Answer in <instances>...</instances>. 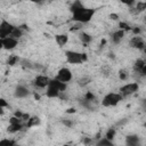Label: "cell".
I'll return each instance as SVG.
<instances>
[{"instance_id":"obj_1","label":"cell","mask_w":146,"mask_h":146,"mask_svg":"<svg viewBox=\"0 0 146 146\" xmlns=\"http://www.w3.org/2000/svg\"><path fill=\"white\" fill-rule=\"evenodd\" d=\"M70 10L72 11V19L82 25L89 23L96 13V9L86 7L81 1H74Z\"/></svg>"},{"instance_id":"obj_2","label":"cell","mask_w":146,"mask_h":146,"mask_svg":"<svg viewBox=\"0 0 146 146\" xmlns=\"http://www.w3.org/2000/svg\"><path fill=\"white\" fill-rule=\"evenodd\" d=\"M66 88H67L66 83H63L54 78V79H50L49 84L44 89V95L47 98H57L60 96L62 92L66 90Z\"/></svg>"},{"instance_id":"obj_3","label":"cell","mask_w":146,"mask_h":146,"mask_svg":"<svg viewBox=\"0 0 146 146\" xmlns=\"http://www.w3.org/2000/svg\"><path fill=\"white\" fill-rule=\"evenodd\" d=\"M64 55H65L66 62H67L68 64H72V65L83 64V63L87 62V59H88L87 54L80 52V51H76V50H66V51L64 52Z\"/></svg>"},{"instance_id":"obj_4","label":"cell","mask_w":146,"mask_h":146,"mask_svg":"<svg viewBox=\"0 0 146 146\" xmlns=\"http://www.w3.org/2000/svg\"><path fill=\"white\" fill-rule=\"evenodd\" d=\"M123 99V97H122V95L120 94V92H108V94H106L103 98H102V100H100V105L103 106V107H114V106H116L121 100Z\"/></svg>"},{"instance_id":"obj_5","label":"cell","mask_w":146,"mask_h":146,"mask_svg":"<svg viewBox=\"0 0 146 146\" xmlns=\"http://www.w3.org/2000/svg\"><path fill=\"white\" fill-rule=\"evenodd\" d=\"M138 90H139V84L137 82H127L120 87L119 92L122 95V97H128L136 94Z\"/></svg>"},{"instance_id":"obj_6","label":"cell","mask_w":146,"mask_h":146,"mask_svg":"<svg viewBox=\"0 0 146 146\" xmlns=\"http://www.w3.org/2000/svg\"><path fill=\"white\" fill-rule=\"evenodd\" d=\"M56 80L63 82V83H68L72 79H73V74H72V71L68 68V67H62L58 70L56 76H55Z\"/></svg>"},{"instance_id":"obj_7","label":"cell","mask_w":146,"mask_h":146,"mask_svg":"<svg viewBox=\"0 0 146 146\" xmlns=\"http://www.w3.org/2000/svg\"><path fill=\"white\" fill-rule=\"evenodd\" d=\"M14 27H15L14 24L8 22L7 19H2L0 22V39H5V38L9 36L11 34Z\"/></svg>"},{"instance_id":"obj_8","label":"cell","mask_w":146,"mask_h":146,"mask_svg":"<svg viewBox=\"0 0 146 146\" xmlns=\"http://www.w3.org/2000/svg\"><path fill=\"white\" fill-rule=\"evenodd\" d=\"M50 82V78L48 75H44V74H39L36 75L33 81H32V84L36 88V89H46L47 86L49 84Z\"/></svg>"},{"instance_id":"obj_9","label":"cell","mask_w":146,"mask_h":146,"mask_svg":"<svg viewBox=\"0 0 146 146\" xmlns=\"http://www.w3.org/2000/svg\"><path fill=\"white\" fill-rule=\"evenodd\" d=\"M129 47L137 50H144L145 48V39L141 35H133L129 40Z\"/></svg>"},{"instance_id":"obj_10","label":"cell","mask_w":146,"mask_h":146,"mask_svg":"<svg viewBox=\"0 0 146 146\" xmlns=\"http://www.w3.org/2000/svg\"><path fill=\"white\" fill-rule=\"evenodd\" d=\"M31 91L29 90V88L24 84H18L16 86L15 90H14V96L16 98H19V99H23V98H26L27 96H30Z\"/></svg>"},{"instance_id":"obj_11","label":"cell","mask_w":146,"mask_h":146,"mask_svg":"<svg viewBox=\"0 0 146 146\" xmlns=\"http://www.w3.org/2000/svg\"><path fill=\"white\" fill-rule=\"evenodd\" d=\"M133 71L139 74L140 76H144L146 74V63L143 58H137L133 63Z\"/></svg>"},{"instance_id":"obj_12","label":"cell","mask_w":146,"mask_h":146,"mask_svg":"<svg viewBox=\"0 0 146 146\" xmlns=\"http://www.w3.org/2000/svg\"><path fill=\"white\" fill-rule=\"evenodd\" d=\"M2 44H3V49L6 50H13L18 46V40L11 38V36H7L5 39H2Z\"/></svg>"},{"instance_id":"obj_13","label":"cell","mask_w":146,"mask_h":146,"mask_svg":"<svg viewBox=\"0 0 146 146\" xmlns=\"http://www.w3.org/2000/svg\"><path fill=\"white\" fill-rule=\"evenodd\" d=\"M124 35H125V31L117 29V30H115L114 32H112V34H111V41H112L114 44H119V43L123 40Z\"/></svg>"},{"instance_id":"obj_14","label":"cell","mask_w":146,"mask_h":146,"mask_svg":"<svg viewBox=\"0 0 146 146\" xmlns=\"http://www.w3.org/2000/svg\"><path fill=\"white\" fill-rule=\"evenodd\" d=\"M140 137L138 135H128L125 137V146H140Z\"/></svg>"},{"instance_id":"obj_15","label":"cell","mask_w":146,"mask_h":146,"mask_svg":"<svg viewBox=\"0 0 146 146\" xmlns=\"http://www.w3.org/2000/svg\"><path fill=\"white\" fill-rule=\"evenodd\" d=\"M78 36H79V40H80L84 46H88V44L92 41L91 34H89V33L86 32V31H80L79 34H78Z\"/></svg>"},{"instance_id":"obj_16","label":"cell","mask_w":146,"mask_h":146,"mask_svg":"<svg viewBox=\"0 0 146 146\" xmlns=\"http://www.w3.org/2000/svg\"><path fill=\"white\" fill-rule=\"evenodd\" d=\"M55 41H56V43H57L59 47H63V46H65V44L68 42V34H66V33L56 34V35H55Z\"/></svg>"},{"instance_id":"obj_17","label":"cell","mask_w":146,"mask_h":146,"mask_svg":"<svg viewBox=\"0 0 146 146\" xmlns=\"http://www.w3.org/2000/svg\"><path fill=\"white\" fill-rule=\"evenodd\" d=\"M40 123H41V119H40L38 115H32V116H30V119L26 121L25 127H26V128H33V127L40 125Z\"/></svg>"},{"instance_id":"obj_18","label":"cell","mask_w":146,"mask_h":146,"mask_svg":"<svg viewBox=\"0 0 146 146\" xmlns=\"http://www.w3.org/2000/svg\"><path fill=\"white\" fill-rule=\"evenodd\" d=\"M24 128V124L23 123H16V124H9L8 128H7V132L9 133H16L18 131H22Z\"/></svg>"},{"instance_id":"obj_19","label":"cell","mask_w":146,"mask_h":146,"mask_svg":"<svg viewBox=\"0 0 146 146\" xmlns=\"http://www.w3.org/2000/svg\"><path fill=\"white\" fill-rule=\"evenodd\" d=\"M23 34H24L23 29H22V27H19V26H15V27H14V30H13V32H11V34H10L9 36H11V38H14V39L18 40V39H21V38L23 36Z\"/></svg>"},{"instance_id":"obj_20","label":"cell","mask_w":146,"mask_h":146,"mask_svg":"<svg viewBox=\"0 0 146 146\" xmlns=\"http://www.w3.org/2000/svg\"><path fill=\"white\" fill-rule=\"evenodd\" d=\"M96 146H115L114 143L105 137H102V138H98L97 141H96Z\"/></svg>"},{"instance_id":"obj_21","label":"cell","mask_w":146,"mask_h":146,"mask_svg":"<svg viewBox=\"0 0 146 146\" xmlns=\"http://www.w3.org/2000/svg\"><path fill=\"white\" fill-rule=\"evenodd\" d=\"M19 62V57L17 56V55H10L8 58H7V65H9V66H14V65H16L17 63Z\"/></svg>"},{"instance_id":"obj_22","label":"cell","mask_w":146,"mask_h":146,"mask_svg":"<svg viewBox=\"0 0 146 146\" xmlns=\"http://www.w3.org/2000/svg\"><path fill=\"white\" fill-rule=\"evenodd\" d=\"M115 135H116V130H115L114 128H108V129L106 130V132H105V136H104V137L113 141V139H114Z\"/></svg>"},{"instance_id":"obj_23","label":"cell","mask_w":146,"mask_h":146,"mask_svg":"<svg viewBox=\"0 0 146 146\" xmlns=\"http://www.w3.org/2000/svg\"><path fill=\"white\" fill-rule=\"evenodd\" d=\"M16 141L11 138H2L0 139V146H14Z\"/></svg>"},{"instance_id":"obj_24","label":"cell","mask_w":146,"mask_h":146,"mask_svg":"<svg viewBox=\"0 0 146 146\" xmlns=\"http://www.w3.org/2000/svg\"><path fill=\"white\" fill-rule=\"evenodd\" d=\"M91 82V78L90 76H82L78 80V83L81 86V87H86L87 84H89Z\"/></svg>"},{"instance_id":"obj_25","label":"cell","mask_w":146,"mask_h":146,"mask_svg":"<svg viewBox=\"0 0 146 146\" xmlns=\"http://www.w3.org/2000/svg\"><path fill=\"white\" fill-rule=\"evenodd\" d=\"M128 76H129V74H128V71L127 70H120L119 71V79L120 80L127 81L128 80Z\"/></svg>"},{"instance_id":"obj_26","label":"cell","mask_w":146,"mask_h":146,"mask_svg":"<svg viewBox=\"0 0 146 146\" xmlns=\"http://www.w3.org/2000/svg\"><path fill=\"white\" fill-rule=\"evenodd\" d=\"M119 29L120 30H123V31H128V30H131V27L129 26V24L128 23H125V22H119Z\"/></svg>"},{"instance_id":"obj_27","label":"cell","mask_w":146,"mask_h":146,"mask_svg":"<svg viewBox=\"0 0 146 146\" xmlns=\"http://www.w3.org/2000/svg\"><path fill=\"white\" fill-rule=\"evenodd\" d=\"M94 99H97L96 96L91 92V91H88L86 95H84V100H94Z\"/></svg>"},{"instance_id":"obj_28","label":"cell","mask_w":146,"mask_h":146,"mask_svg":"<svg viewBox=\"0 0 146 146\" xmlns=\"http://www.w3.org/2000/svg\"><path fill=\"white\" fill-rule=\"evenodd\" d=\"M16 123H23L22 122V120H19L18 117H16V116H11V117H9V124H16Z\"/></svg>"},{"instance_id":"obj_29","label":"cell","mask_w":146,"mask_h":146,"mask_svg":"<svg viewBox=\"0 0 146 146\" xmlns=\"http://www.w3.org/2000/svg\"><path fill=\"white\" fill-rule=\"evenodd\" d=\"M62 123H63L66 128H71V127L73 125V121L70 120V119H64V120H62Z\"/></svg>"},{"instance_id":"obj_30","label":"cell","mask_w":146,"mask_h":146,"mask_svg":"<svg viewBox=\"0 0 146 146\" xmlns=\"http://www.w3.org/2000/svg\"><path fill=\"white\" fill-rule=\"evenodd\" d=\"M131 32L133 35H140L141 33V29L139 26H135V27H131Z\"/></svg>"},{"instance_id":"obj_31","label":"cell","mask_w":146,"mask_h":146,"mask_svg":"<svg viewBox=\"0 0 146 146\" xmlns=\"http://www.w3.org/2000/svg\"><path fill=\"white\" fill-rule=\"evenodd\" d=\"M82 143H83L86 146H88V145H91V144H92V139L89 138V137H84V138L82 139Z\"/></svg>"},{"instance_id":"obj_32","label":"cell","mask_w":146,"mask_h":146,"mask_svg":"<svg viewBox=\"0 0 146 146\" xmlns=\"http://www.w3.org/2000/svg\"><path fill=\"white\" fill-rule=\"evenodd\" d=\"M0 107H2V108L8 107V102L5 98H1V97H0Z\"/></svg>"},{"instance_id":"obj_33","label":"cell","mask_w":146,"mask_h":146,"mask_svg":"<svg viewBox=\"0 0 146 146\" xmlns=\"http://www.w3.org/2000/svg\"><path fill=\"white\" fill-rule=\"evenodd\" d=\"M23 114H24V112H22V111H15V113H14V116H16V117H18L19 120H22V116H23Z\"/></svg>"},{"instance_id":"obj_34","label":"cell","mask_w":146,"mask_h":146,"mask_svg":"<svg viewBox=\"0 0 146 146\" xmlns=\"http://www.w3.org/2000/svg\"><path fill=\"white\" fill-rule=\"evenodd\" d=\"M110 18L115 21V19H117V18H119V15H117V14H110Z\"/></svg>"},{"instance_id":"obj_35","label":"cell","mask_w":146,"mask_h":146,"mask_svg":"<svg viewBox=\"0 0 146 146\" xmlns=\"http://www.w3.org/2000/svg\"><path fill=\"white\" fill-rule=\"evenodd\" d=\"M75 112H76V110H75V108H72V107H71V108H68V110L66 111V113H67V114H71V113H75Z\"/></svg>"},{"instance_id":"obj_36","label":"cell","mask_w":146,"mask_h":146,"mask_svg":"<svg viewBox=\"0 0 146 146\" xmlns=\"http://www.w3.org/2000/svg\"><path fill=\"white\" fill-rule=\"evenodd\" d=\"M2 115H5V108L0 107V116H2Z\"/></svg>"},{"instance_id":"obj_37","label":"cell","mask_w":146,"mask_h":146,"mask_svg":"<svg viewBox=\"0 0 146 146\" xmlns=\"http://www.w3.org/2000/svg\"><path fill=\"white\" fill-rule=\"evenodd\" d=\"M3 49V44H2V39H0V50Z\"/></svg>"},{"instance_id":"obj_38","label":"cell","mask_w":146,"mask_h":146,"mask_svg":"<svg viewBox=\"0 0 146 146\" xmlns=\"http://www.w3.org/2000/svg\"><path fill=\"white\" fill-rule=\"evenodd\" d=\"M34 98H35V99H40V96H39L38 94H35V92H34Z\"/></svg>"},{"instance_id":"obj_39","label":"cell","mask_w":146,"mask_h":146,"mask_svg":"<svg viewBox=\"0 0 146 146\" xmlns=\"http://www.w3.org/2000/svg\"><path fill=\"white\" fill-rule=\"evenodd\" d=\"M63 146H72V145H68V144H65V145H63Z\"/></svg>"},{"instance_id":"obj_40","label":"cell","mask_w":146,"mask_h":146,"mask_svg":"<svg viewBox=\"0 0 146 146\" xmlns=\"http://www.w3.org/2000/svg\"><path fill=\"white\" fill-rule=\"evenodd\" d=\"M14 146H21V145H19V144H17V143H16V144H15V145H14Z\"/></svg>"}]
</instances>
